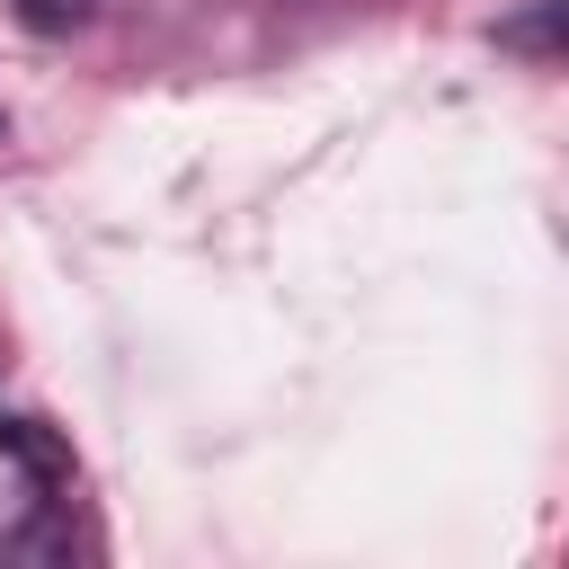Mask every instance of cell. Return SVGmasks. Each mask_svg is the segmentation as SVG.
I'll return each mask as SVG.
<instances>
[{"instance_id": "obj_1", "label": "cell", "mask_w": 569, "mask_h": 569, "mask_svg": "<svg viewBox=\"0 0 569 569\" xmlns=\"http://www.w3.org/2000/svg\"><path fill=\"white\" fill-rule=\"evenodd\" d=\"M507 44H525V53H569V0H542V9L507 18Z\"/></svg>"}, {"instance_id": "obj_2", "label": "cell", "mask_w": 569, "mask_h": 569, "mask_svg": "<svg viewBox=\"0 0 569 569\" xmlns=\"http://www.w3.org/2000/svg\"><path fill=\"white\" fill-rule=\"evenodd\" d=\"M89 9H98V0H18V18H27L36 36H71Z\"/></svg>"}]
</instances>
